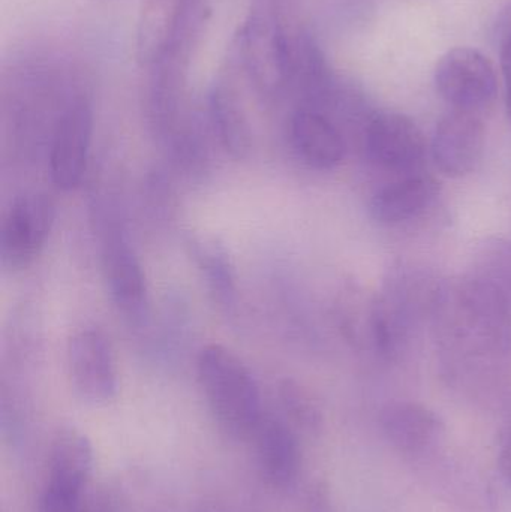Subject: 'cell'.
<instances>
[{
  "label": "cell",
  "mask_w": 511,
  "mask_h": 512,
  "mask_svg": "<svg viewBox=\"0 0 511 512\" xmlns=\"http://www.w3.org/2000/svg\"><path fill=\"white\" fill-rule=\"evenodd\" d=\"M444 382L468 402H509L511 307L488 282L468 273L444 280L432 319Z\"/></svg>",
  "instance_id": "6da1fadb"
},
{
  "label": "cell",
  "mask_w": 511,
  "mask_h": 512,
  "mask_svg": "<svg viewBox=\"0 0 511 512\" xmlns=\"http://www.w3.org/2000/svg\"><path fill=\"white\" fill-rule=\"evenodd\" d=\"M443 279L419 265L399 262L384 277L372 306V354L399 361L413 348L426 325L431 327Z\"/></svg>",
  "instance_id": "7a4b0ae2"
},
{
  "label": "cell",
  "mask_w": 511,
  "mask_h": 512,
  "mask_svg": "<svg viewBox=\"0 0 511 512\" xmlns=\"http://www.w3.org/2000/svg\"><path fill=\"white\" fill-rule=\"evenodd\" d=\"M285 0H252L237 35V57L255 89L276 98L293 84L294 41L285 21Z\"/></svg>",
  "instance_id": "3957f363"
},
{
  "label": "cell",
  "mask_w": 511,
  "mask_h": 512,
  "mask_svg": "<svg viewBox=\"0 0 511 512\" xmlns=\"http://www.w3.org/2000/svg\"><path fill=\"white\" fill-rule=\"evenodd\" d=\"M198 379L219 426L233 438H251L264 415L248 367L224 346H207L198 357Z\"/></svg>",
  "instance_id": "277c9868"
},
{
  "label": "cell",
  "mask_w": 511,
  "mask_h": 512,
  "mask_svg": "<svg viewBox=\"0 0 511 512\" xmlns=\"http://www.w3.org/2000/svg\"><path fill=\"white\" fill-rule=\"evenodd\" d=\"M93 469V447L84 433L62 429L54 436L50 472L39 499V512H81Z\"/></svg>",
  "instance_id": "5b68a950"
},
{
  "label": "cell",
  "mask_w": 511,
  "mask_h": 512,
  "mask_svg": "<svg viewBox=\"0 0 511 512\" xmlns=\"http://www.w3.org/2000/svg\"><path fill=\"white\" fill-rule=\"evenodd\" d=\"M435 86L441 98L456 111L482 116L497 101L494 65L474 48L458 47L444 54L435 69Z\"/></svg>",
  "instance_id": "8992f818"
},
{
  "label": "cell",
  "mask_w": 511,
  "mask_h": 512,
  "mask_svg": "<svg viewBox=\"0 0 511 512\" xmlns=\"http://www.w3.org/2000/svg\"><path fill=\"white\" fill-rule=\"evenodd\" d=\"M363 150L378 170L410 176L422 173L428 141L417 123L405 114L380 113L366 123Z\"/></svg>",
  "instance_id": "52a82bcc"
},
{
  "label": "cell",
  "mask_w": 511,
  "mask_h": 512,
  "mask_svg": "<svg viewBox=\"0 0 511 512\" xmlns=\"http://www.w3.org/2000/svg\"><path fill=\"white\" fill-rule=\"evenodd\" d=\"M56 206L45 194L18 198L6 215L0 233V261L8 271L32 264L53 230Z\"/></svg>",
  "instance_id": "ba28073f"
},
{
  "label": "cell",
  "mask_w": 511,
  "mask_h": 512,
  "mask_svg": "<svg viewBox=\"0 0 511 512\" xmlns=\"http://www.w3.org/2000/svg\"><path fill=\"white\" fill-rule=\"evenodd\" d=\"M381 433L390 447L416 465L446 445L447 429L443 418L417 402H392L380 412Z\"/></svg>",
  "instance_id": "9c48e42d"
},
{
  "label": "cell",
  "mask_w": 511,
  "mask_h": 512,
  "mask_svg": "<svg viewBox=\"0 0 511 512\" xmlns=\"http://www.w3.org/2000/svg\"><path fill=\"white\" fill-rule=\"evenodd\" d=\"M68 367L75 394L89 405H105L117 394V369L104 334L81 330L68 345Z\"/></svg>",
  "instance_id": "30bf717a"
},
{
  "label": "cell",
  "mask_w": 511,
  "mask_h": 512,
  "mask_svg": "<svg viewBox=\"0 0 511 512\" xmlns=\"http://www.w3.org/2000/svg\"><path fill=\"white\" fill-rule=\"evenodd\" d=\"M413 466L443 501L459 511L494 512V496L486 478L459 457H450L446 447Z\"/></svg>",
  "instance_id": "8fae6325"
},
{
  "label": "cell",
  "mask_w": 511,
  "mask_h": 512,
  "mask_svg": "<svg viewBox=\"0 0 511 512\" xmlns=\"http://www.w3.org/2000/svg\"><path fill=\"white\" fill-rule=\"evenodd\" d=\"M485 123L479 114L452 110L438 122L431 155L444 176L461 179L476 171L485 153Z\"/></svg>",
  "instance_id": "7c38bea8"
},
{
  "label": "cell",
  "mask_w": 511,
  "mask_h": 512,
  "mask_svg": "<svg viewBox=\"0 0 511 512\" xmlns=\"http://www.w3.org/2000/svg\"><path fill=\"white\" fill-rule=\"evenodd\" d=\"M92 134V108L86 101H75L60 117L51 144V179L57 188L72 191L80 185L87 167Z\"/></svg>",
  "instance_id": "4fadbf2b"
},
{
  "label": "cell",
  "mask_w": 511,
  "mask_h": 512,
  "mask_svg": "<svg viewBox=\"0 0 511 512\" xmlns=\"http://www.w3.org/2000/svg\"><path fill=\"white\" fill-rule=\"evenodd\" d=\"M441 195V186L428 174L402 176L375 192L369 213L377 224L401 227L426 215Z\"/></svg>",
  "instance_id": "5bb4252c"
},
{
  "label": "cell",
  "mask_w": 511,
  "mask_h": 512,
  "mask_svg": "<svg viewBox=\"0 0 511 512\" xmlns=\"http://www.w3.org/2000/svg\"><path fill=\"white\" fill-rule=\"evenodd\" d=\"M258 466L267 483L275 489H290L302 469V450L296 430L275 417H263L252 435Z\"/></svg>",
  "instance_id": "9a60e30c"
},
{
  "label": "cell",
  "mask_w": 511,
  "mask_h": 512,
  "mask_svg": "<svg viewBox=\"0 0 511 512\" xmlns=\"http://www.w3.org/2000/svg\"><path fill=\"white\" fill-rule=\"evenodd\" d=\"M291 143L299 158L318 171L335 170L344 161L347 144L338 126L320 110L303 107L290 123Z\"/></svg>",
  "instance_id": "2e32d148"
},
{
  "label": "cell",
  "mask_w": 511,
  "mask_h": 512,
  "mask_svg": "<svg viewBox=\"0 0 511 512\" xmlns=\"http://www.w3.org/2000/svg\"><path fill=\"white\" fill-rule=\"evenodd\" d=\"M104 271L117 307L129 318L140 319L146 307V282L137 256L119 234L105 240Z\"/></svg>",
  "instance_id": "e0dca14e"
},
{
  "label": "cell",
  "mask_w": 511,
  "mask_h": 512,
  "mask_svg": "<svg viewBox=\"0 0 511 512\" xmlns=\"http://www.w3.org/2000/svg\"><path fill=\"white\" fill-rule=\"evenodd\" d=\"M209 117L213 131L225 149L243 158L251 149L252 132L239 92L231 81L213 84L209 95Z\"/></svg>",
  "instance_id": "ac0fdd59"
},
{
  "label": "cell",
  "mask_w": 511,
  "mask_h": 512,
  "mask_svg": "<svg viewBox=\"0 0 511 512\" xmlns=\"http://www.w3.org/2000/svg\"><path fill=\"white\" fill-rule=\"evenodd\" d=\"M179 6L180 0H147L144 3L137 30V59L141 65L152 68L164 53Z\"/></svg>",
  "instance_id": "d6986e66"
},
{
  "label": "cell",
  "mask_w": 511,
  "mask_h": 512,
  "mask_svg": "<svg viewBox=\"0 0 511 512\" xmlns=\"http://www.w3.org/2000/svg\"><path fill=\"white\" fill-rule=\"evenodd\" d=\"M474 276L497 289L511 307V242L501 237L483 240L474 254Z\"/></svg>",
  "instance_id": "ffe728a7"
},
{
  "label": "cell",
  "mask_w": 511,
  "mask_h": 512,
  "mask_svg": "<svg viewBox=\"0 0 511 512\" xmlns=\"http://www.w3.org/2000/svg\"><path fill=\"white\" fill-rule=\"evenodd\" d=\"M282 409L287 423L293 429L308 435H317L323 427V414L314 397L293 381H285L279 388Z\"/></svg>",
  "instance_id": "44dd1931"
},
{
  "label": "cell",
  "mask_w": 511,
  "mask_h": 512,
  "mask_svg": "<svg viewBox=\"0 0 511 512\" xmlns=\"http://www.w3.org/2000/svg\"><path fill=\"white\" fill-rule=\"evenodd\" d=\"M197 258L206 273L207 282L213 294L216 295V300L222 306H233L236 298V282H234L233 267L230 265L227 254L218 246L203 243L198 245Z\"/></svg>",
  "instance_id": "7402d4cb"
},
{
  "label": "cell",
  "mask_w": 511,
  "mask_h": 512,
  "mask_svg": "<svg viewBox=\"0 0 511 512\" xmlns=\"http://www.w3.org/2000/svg\"><path fill=\"white\" fill-rule=\"evenodd\" d=\"M498 468H500L501 477L511 489V423L501 436L500 448H498Z\"/></svg>",
  "instance_id": "603a6c76"
},
{
  "label": "cell",
  "mask_w": 511,
  "mask_h": 512,
  "mask_svg": "<svg viewBox=\"0 0 511 512\" xmlns=\"http://www.w3.org/2000/svg\"><path fill=\"white\" fill-rule=\"evenodd\" d=\"M501 69L506 84L507 116L511 122V38L501 39Z\"/></svg>",
  "instance_id": "cb8c5ba5"
},
{
  "label": "cell",
  "mask_w": 511,
  "mask_h": 512,
  "mask_svg": "<svg viewBox=\"0 0 511 512\" xmlns=\"http://www.w3.org/2000/svg\"><path fill=\"white\" fill-rule=\"evenodd\" d=\"M81 512H113V508L110 507L105 499H93V501L86 502L84 504L83 511Z\"/></svg>",
  "instance_id": "d4e9b609"
},
{
  "label": "cell",
  "mask_w": 511,
  "mask_h": 512,
  "mask_svg": "<svg viewBox=\"0 0 511 512\" xmlns=\"http://www.w3.org/2000/svg\"><path fill=\"white\" fill-rule=\"evenodd\" d=\"M498 32H500L501 39L511 38V6L501 15Z\"/></svg>",
  "instance_id": "484cf974"
}]
</instances>
